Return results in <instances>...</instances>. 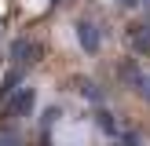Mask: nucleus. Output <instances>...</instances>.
<instances>
[{"label": "nucleus", "mask_w": 150, "mask_h": 146, "mask_svg": "<svg viewBox=\"0 0 150 146\" xmlns=\"http://www.w3.org/2000/svg\"><path fill=\"white\" fill-rule=\"evenodd\" d=\"M40 55H44V48H40L37 40H15V44H11V58H15L18 66H33Z\"/></svg>", "instance_id": "obj_1"}, {"label": "nucleus", "mask_w": 150, "mask_h": 146, "mask_svg": "<svg viewBox=\"0 0 150 146\" xmlns=\"http://www.w3.org/2000/svg\"><path fill=\"white\" fill-rule=\"evenodd\" d=\"M77 40H81V48L88 51V55H95V51H99V26H95V22H77Z\"/></svg>", "instance_id": "obj_2"}, {"label": "nucleus", "mask_w": 150, "mask_h": 146, "mask_svg": "<svg viewBox=\"0 0 150 146\" xmlns=\"http://www.w3.org/2000/svg\"><path fill=\"white\" fill-rule=\"evenodd\" d=\"M128 44H132V51H150V26L146 22L128 26Z\"/></svg>", "instance_id": "obj_3"}, {"label": "nucleus", "mask_w": 150, "mask_h": 146, "mask_svg": "<svg viewBox=\"0 0 150 146\" xmlns=\"http://www.w3.org/2000/svg\"><path fill=\"white\" fill-rule=\"evenodd\" d=\"M29 106H33V91H29V88H22L18 99H11V117H26Z\"/></svg>", "instance_id": "obj_4"}, {"label": "nucleus", "mask_w": 150, "mask_h": 146, "mask_svg": "<svg viewBox=\"0 0 150 146\" xmlns=\"http://www.w3.org/2000/svg\"><path fill=\"white\" fill-rule=\"evenodd\" d=\"M132 84H136V91L143 95V99L150 102V73H139V69H132Z\"/></svg>", "instance_id": "obj_5"}, {"label": "nucleus", "mask_w": 150, "mask_h": 146, "mask_svg": "<svg viewBox=\"0 0 150 146\" xmlns=\"http://www.w3.org/2000/svg\"><path fill=\"white\" fill-rule=\"evenodd\" d=\"M0 146H22V139L15 131H0Z\"/></svg>", "instance_id": "obj_6"}, {"label": "nucleus", "mask_w": 150, "mask_h": 146, "mask_svg": "<svg viewBox=\"0 0 150 146\" xmlns=\"http://www.w3.org/2000/svg\"><path fill=\"white\" fill-rule=\"evenodd\" d=\"M117 4H121V7H136L139 0H117Z\"/></svg>", "instance_id": "obj_7"}]
</instances>
